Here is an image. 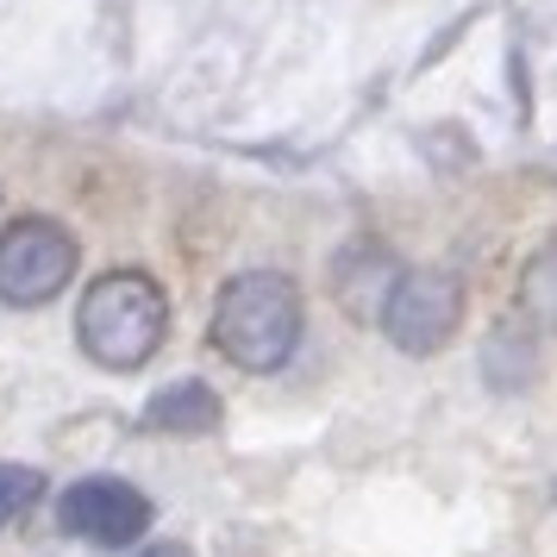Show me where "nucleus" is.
Listing matches in <instances>:
<instances>
[{"label": "nucleus", "instance_id": "1", "mask_svg": "<svg viewBox=\"0 0 557 557\" xmlns=\"http://www.w3.org/2000/svg\"><path fill=\"white\" fill-rule=\"evenodd\" d=\"M295 338H301V295L295 282L276 276V270H245L220 288V307H213V345L238 363V370H282L295 357Z\"/></svg>", "mask_w": 557, "mask_h": 557}, {"label": "nucleus", "instance_id": "2", "mask_svg": "<svg viewBox=\"0 0 557 557\" xmlns=\"http://www.w3.org/2000/svg\"><path fill=\"white\" fill-rule=\"evenodd\" d=\"M170 332V301L145 270H107L76 307V338L82 351L107 370H138L151 363L157 345Z\"/></svg>", "mask_w": 557, "mask_h": 557}, {"label": "nucleus", "instance_id": "3", "mask_svg": "<svg viewBox=\"0 0 557 557\" xmlns=\"http://www.w3.org/2000/svg\"><path fill=\"white\" fill-rule=\"evenodd\" d=\"M76 276V238L45 213H26L0 232V301L7 307H45Z\"/></svg>", "mask_w": 557, "mask_h": 557}, {"label": "nucleus", "instance_id": "4", "mask_svg": "<svg viewBox=\"0 0 557 557\" xmlns=\"http://www.w3.org/2000/svg\"><path fill=\"white\" fill-rule=\"evenodd\" d=\"M463 320V282L451 270H407L395 276L388 301H382V332L401 345L407 357L438 351Z\"/></svg>", "mask_w": 557, "mask_h": 557}, {"label": "nucleus", "instance_id": "5", "mask_svg": "<svg viewBox=\"0 0 557 557\" xmlns=\"http://www.w3.org/2000/svg\"><path fill=\"white\" fill-rule=\"evenodd\" d=\"M57 520H63V532L70 539H88V545H132V539H145V527H151V502L132 488V482L120 476H82L70 495H63V507H57Z\"/></svg>", "mask_w": 557, "mask_h": 557}, {"label": "nucleus", "instance_id": "6", "mask_svg": "<svg viewBox=\"0 0 557 557\" xmlns=\"http://www.w3.org/2000/svg\"><path fill=\"white\" fill-rule=\"evenodd\" d=\"M145 426L151 432H213L220 426V395L207 382H170L163 395H151Z\"/></svg>", "mask_w": 557, "mask_h": 557}, {"label": "nucleus", "instance_id": "7", "mask_svg": "<svg viewBox=\"0 0 557 557\" xmlns=\"http://www.w3.org/2000/svg\"><path fill=\"white\" fill-rule=\"evenodd\" d=\"M38 495H45V476H38V470H26V463H0V527H13Z\"/></svg>", "mask_w": 557, "mask_h": 557}, {"label": "nucleus", "instance_id": "8", "mask_svg": "<svg viewBox=\"0 0 557 557\" xmlns=\"http://www.w3.org/2000/svg\"><path fill=\"white\" fill-rule=\"evenodd\" d=\"M527 307L545 320V326H557V251H545V257L527 263Z\"/></svg>", "mask_w": 557, "mask_h": 557}, {"label": "nucleus", "instance_id": "9", "mask_svg": "<svg viewBox=\"0 0 557 557\" xmlns=\"http://www.w3.org/2000/svg\"><path fill=\"white\" fill-rule=\"evenodd\" d=\"M145 557H195V552H188V545H151Z\"/></svg>", "mask_w": 557, "mask_h": 557}]
</instances>
